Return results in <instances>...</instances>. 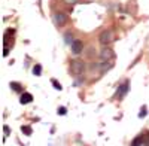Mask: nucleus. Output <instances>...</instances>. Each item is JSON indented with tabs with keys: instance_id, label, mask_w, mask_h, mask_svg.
Instances as JSON below:
<instances>
[{
	"instance_id": "423d86ee",
	"label": "nucleus",
	"mask_w": 149,
	"mask_h": 146,
	"mask_svg": "<svg viewBox=\"0 0 149 146\" xmlns=\"http://www.w3.org/2000/svg\"><path fill=\"white\" fill-rule=\"evenodd\" d=\"M128 90H130V83H128V82H124L121 87H119V90H118V95H119V97H124V95L127 94Z\"/></svg>"
},
{
	"instance_id": "20e7f679",
	"label": "nucleus",
	"mask_w": 149,
	"mask_h": 146,
	"mask_svg": "<svg viewBox=\"0 0 149 146\" xmlns=\"http://www.w3.org/2000/svg\"><path fill=\"white\" fill-rule=\"evenodd\" d=\"M70 49H72V54H73V55L81 54V52H82V49H84V43H82V40L74 39V40H73V43L70 45Z\"/></svg>"
},
{
	"instance_id": "9b49d317",
	"label": "nucleus",
	"mask_w": 149,
	"mask_h": 146,
	"mask_svg": "<svg viewBox=\"0 0 149 146\" xmlns=\"http://www.w3.org/2000/svg\"><path fill=\"white\" fill-rule=\"evenodd\" d=\"M64 39H66V43H70V45L73 43V40H72V34H70V33H66V34H64Z\"/></svg>"
},
{
	"instance_id": "0eeeda50",
	"label": "nucleus",
	"mask_w": 149,
	"mask_h": 146,
	"mask_svg": "<svg viewBox=\"0 0 149 146\" xmlns=\"http://www.w3.org/2000/svg\"><path fill=\"white\" fill-rule=\"evenodd\" d=\"M31 100H33V95H31L30 92H24V94L21 95V99H19L21 104H29Z\"/></svg>"
},
{
	"instance_id": "1a4fd4ad",
	"label": "nucleus",
	"mask_w": 149,
	"mask_h": 146,
	"mask_svg": "<svg viewBox=\"0 0 149 146\" xmlns=\"http://www.w3.org/2000/svg\"><path fill=\"white\" fill-rule=\"evenodd\" d=\"M51 83L54 85V88H55V90H58V91L63 90V88H61V83H60V82H57V79H51Z\"/></svg>"
},
{
	"instance_id": "f3484780",
	"label": "nucleus",
	"mask_w": 149,
	"mask_h": 146,
	"mask_svg": "<svg viewBox=\"0 0 149 146\" xmlns=\"http://www.w3.org/2000/svg\"><path fill=\"white\" fill-rule=\"evenodd\" d=\"M146 145H148V146H149V139H148V140H146Z\"/></svg>"
},
{
	"instance_id": "7ed1b4c3",
	"label": "nucleus",
	"mask_w": 149,
	"mask_h": 146,
	"mask_svg": "<svg viewBox=\"0 0 149 146\" xmlns=\"http://www.w3.org/2000/svg\"><path fill=\"white\" fill-rule=\"evenodd\" d=\"M52 21L55 24V27H63L67 22V17L64 14H61V12H55V14L52 15Z\"/></svg>"
},
{
	"instance_id": "ddd939ff",
	"label": "nucleus",
	"mask_w": 149,
	"mask_h": 146,
	"mask_svg": "<svg viewBox=\"0 0 149 146\" xmlns=\"http://www.w3.org/2000/svg\"><path fill=\"white\" fill-rule=\"evenodd\" d=\"M139 116H140V118H145V116H146V106H143V107H142V111H140Z\"/></svg>"
},
{
	"instance_id": "6e6552de",
	"label": "nucleus",
	"mask_w": 149,
	"mask_h": 146,
	"mask_svg": "<svg viewBox=\"0 0 149 146\" xmlns=\"http://www.w3.org/2000/svg\"><path fill=\"white\" fill-rule=\"evenodd\" d=\"M33 73H34L36 76H39V75H40V73H42V67H40V64H36V66L33 67Z\"/></svg>"
},
{
	"instance_id": "2eb2a0df",
	"label": "nucleus",
	"mask_w": 149,
	"mask_h": 146,
	"mask_svg": "<svg viewBox=\"0 0 149 146\" xmlns=\"http://www.w3.org/2000/svg\"><path fill=\"white\" fill-rule=\"evenodd\" d=\"M58 113L60 115H66V107H60L58 109Z\"/></svg>"
},
{
	"instance_id": "4468645a",
	"label": "nucleus",
	"mask_w": 149,
	"mask_h": 146,
	"mask_svg": "<svg viewBox=\"0 0 149 146\" xmlns=\"http://www.w3.org/2000/svg\"><path fill=\"white\" fill-rule=\"evenodd\" d=\"M64 2H66L67 5H76V3H78V0H64Z\"/></svg>"
},
{
	"instance_id": "f257e3e1",
	"label": "nucleus",
	"mask_w": 149,
	"mask_h": 146,
	"mask_svg": "<svg viewBox=\"0 0 149 146\" xmlns=\"http://www.w3.org/2000/svg\"><path fill=\"white\" fill-rule=\"evenodd\" d=\"M85 69H86V66L82 60H73L70 63V72L74 76H82L85 73Z\"/></svg>"
},
{
	"instance_id": "9d476101",
	"label": "nucleus",
	"mask_w": 149,
	"mask_h": 146,
	"mask_svg": "<svg viewBox=\"0 0 149 146\" xmlns=\"http://www.w3.org/2000/svg\"><path fill=\"white\" fill-rule=\"evenodd\" d=\"M21 131L26 133L27 136H31V128H30V127H21Z\"/></svg>"
},
{
	"instance_id": "f03ea898",
	"label": "nucleus",
	"mask_w": 149,
	"mask_h": 146,
	"mask_svg": "<svg viewBox=\"0 0 149 146\" xmlns=\"http://www.w3.org/2000/svg\"><path fill=\"white\" fill-rule=\"evenodd\" d=\"M98 40H100V43L103 46L110 45L112 42H113V31H112V30H103L100 33V36H98Z\"/></svg>"
},
{
	"instance_id": "39448f33",
	"label": "nucleus",
	"mask_w": 149,
	"mask_h": 146,
	"mask_svg": "<svg viewBox=\"0 0 149 146\" xmlns=\"http://www.w3.org/2000/svg\"><path fill=\"white\" fill-rule=\"evenodd\" d=\"M98 55H100V58L103 60V61H107V60H112L115 57L113 51H112L110 48H107V46H103V49L98 52Z\"/></svg>"
},
{
	"instance_id": "f8f14e48",
	"label": "nucleus",
	"mask_w": 149,
	"mask_h": 146,
	"mask_svg": "<svg viewBox=\"0 0 149 146\" xmlns=\"http://www.w3.org/2000/svg\"><path fill=\"white\" fill-rule=\"evenodd\" d=\"M10 87L14 88V91H19V90H21V85L17 83V82H12V83H10Z\"/></svg>"
},
{
	"instance_id": "dca6fc26",
	"label": "nucleus",
	"mask_w": 149,
	"mask_h": 146,
	"mask_svg": "<svg viewBox=\"0 0 149 146\" xmlns=\"http://www.w3.org/2000/svg\"><path fill=\"white\" fill-rule=\"evenodd\" d=\"M140 146H148V145H146V140H145V142H143V143H142Z\"/></svg>"
}]
</instances>
